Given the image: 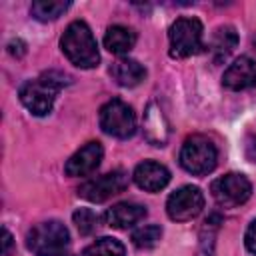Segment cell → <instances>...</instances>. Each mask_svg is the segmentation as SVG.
I'll use <instances>...</instances> for the list:
<instances>
[{"mask_svg": "<svg viewBox=\"0 0 256 256\" xmlns=\"http://www.w3.org/2000/svg\"><path fill=\"white\" fill-rule=\"evenodd\" d=\"M60 48L66 54V58L78 68H94L100 62L92 30L82 20H74L72 24H68L60 38Z\"/></svg>", "mask_w": 256, "mask_h": 256, "instance_id": "2", "label": "cell"}, {"mask_svg": "<svg viewBox=\"0 0 256 256\" xmlns=\"http://www.w3.org/2000/svg\"><path fill=\"white\" fill-rule=\"evenodd\" d=\"M68 84V76L60 74V72H44L34 80H26L18 94H20V102L34 114V116H46L52 106L54 100L58 96V92L62 90V86Z\"/></svg>", "mask_w": 256, "mask_h": 256, "instance_id": "1", "label": "cell"}, {"mask_svg": "<svg viewBox=\"0 0 256 256\" xmlns=\"http://www.w3.org/2000/svg\"><path fill=\"white\" fill-rule=\"evenodd\" d=\"M2 244H4V250H2V254L4 256H8L10 254V246H12V236H10V232L6 230V228H2Z\"/></svg>", "mask_w": 256, "mask_h": 256, "instance_id": "23", "label": "cell"}, {"mask_svg": "<svg viewBox=\"0 0 256 256\" xmlns=\"http://www.w3.org/2000/svg\"><path fill=\"white\" fill-rule=\"evenodd\" d=\"M132 178H134L138 188H142L146 192H158V190H162L170 182V172L160 162L144 160V162H140L134 168Z\"/></svg>", "mask_w": 256, "mask_h": 256, "instance_id": "11", "label": "cell"}, {"mask_svg": "<svg viewBox=\"0 0 256 256\" xmlns=\"http://www.w3.org/2000/svg\"><path fill=\"white\" fill-rule=\"evenodd\" d=\"M222 84L228 90H246L256 86V64L248 56L236 58L224 72Z\"/></svg>", "mask_w": 256, "mask_h": 256, "instance_id": "12", "label": "cell"}, {"mask_svg": "<svg viewBox=\"0 0 256 256\" xmlns=\"http://www.w3.org/2000/svg\"><path fill=\"white\" fill-rule=\"evenodd\" d=\"M170 56L172 58H188L202 48V22L192 16L178 18L170 30Z\"/></svg>", "mask_w": 256, "mask_h": 256, "instance_id": "5", "label": "cell"}, {"mask_svg": "<svg viewBox=\"0 0 256 256\" xmlns=\"http://www.w3.org/2000/svg\"><path fill=\"white\" fill-rule=\"evenodd\" d=\"M72 218H74V224H76L78 232L84 234V236L86 234H92L96 230V226H98V216L90 208H78Z\"/></svg>", "mask_w": 256, "mask_h": 256, "instance_id": "21", "label": "cell"}, {"mask_svg": "<svg viewBox=\"0 0 256 256\" xmlns=\"http://www.w3.org/2000/svg\"><path fill=\"white\" fill-rule=\"evenodd\" d=\"M70 8V2H60V0H36L30 6V12L36 20L40 22H48V20H56L60 14H64Z\"/></svg>", "mask_w": 256, "mask_h": 256, "instance_id": "18", "label": "cell"}, {"mask_svg": "<svg viewBox=\"0 0 256 256\" xmlns=\"http://www.w3.org/2000/svg\"><path fill=\"white\" fill-rule=\"evenodd\" d=\"M144 130H146V138L154 146H164V142L168 138V128H166V120H164L162 112L156 108V104L148 106L146 120H144Z\"/></svg>", "mask_w": 256, "mask_h": 256, "instance_id": "17", "label": "cell"}, {"mask_svg": "<svg viewBox=\"0 0 256 256\" xmlns=\"http://www.w3.org/2000/svg\"><path fill=\"white\" fill-rule=\"evenodd\" d=\"M218 162V150L210 138L202 134L188 136L180 148V164L186 172L202 176L214 170Z\"/></svg>", "mask_w": 256, "mask_h": 256, "instance_id": "4", "label": "cell"}, {"mask_svg": "<svg viewBox=\"0 0 256 256\" xmlns=\"http://www.w3.org/2000/svg\"><path fill=\"white\" fill-rule=\"evenodd\" d=\"M252 44H254V48H256V38H254V40H252Z\"/></svg>", "mask_w": 256, "mask_h": 256, "instance_id": "25", "label": "cell"}, {"mask_svg": "<svg viewBox=\"0 0 256 256\" xmlns=\"http://www.w3.org/2000/svg\"><path fill=\"white\" fill-rule=\"evenodd\" d=\"M248 154H250V158L256 162V140H254L252 144H248Z\"/></svg>", "mask_w": 256, "mask_h": 256, "instance_id": "24", "label": "cell"}, {"mask_svg": "<svg viewBox=\"0 0 256 256\" xmlns=\"http://www.w3.org/2000/svg\"><path fill=\"white\" fill-rule=\"evenodd\" d=\"M102 154H104V150H102L100 142H88L76 154L70 156L64 170L68 176H88L90 172H94L100 166Z\"/></svg>", "mask_w": 256, "mask_h": 256, "instance_id": "10", "label": "cell"}, {"mask_svg": "<svg viewBox=\"0 0 256 256\" xmlns=\"http://www.w3.org/2000/svg\"><path fill=\"white\" fill-rule=\"evenodd\" d=\"M128 186V174L124 170H112L102 176L86 180L78 188V196L88 202H104L116 194H120Z\"/></svg>", "mask_w": 256, "mask_h": 256, "instance_id": "8", "label": "cell"}, {"mask_svg": "<svg viewBox=\"0 0 256 256\" xmlns=\"http://www.w3.org/2000/svg\"><path fill=\"white\" fill-rule=\"evenodd\" d=\"M100 128L114 138H130L136 132V116L126 102L114 98L100 108Z\"/></svg>", "mask_w": 256, "mask_h": 256, "instance_id": "7", "label": "cell"}, {"mask_svg": "<svg viewBox=\"0 0 256 256\" xmlns=\"http://www.w3.org/2000/svg\"><path fill=\"white\" fill-rule=\"evenodd\" d=\"M110 76L116 80V84H120L124 88H132L144 80L146 70L142 64H138L132 58H120L110 66Z\"/></svg>", "mask_w": 256, "mask_h": 256, "instance_id": "14", "label": "cell"}, {"mask_svg": "<svg viewBox=\"0 0 256 256\" xmlns=\"http://www.w3.org/2000/svg\"><path fill=\"white\" fill-rule=\"evenodd\" d=\"M68 244V228L58 220L40 222L26 236V246L34 256H60L64 254Z\"/></svg>", "mask_w": 256, "mask_h": 256, "instance_id": "3", "label": "cell"}, {"mask_svg": "<svg viewBox=\"0 0 256 256\" xmlns=\"http://www.w3.org/2000/svg\"><path fill=\"white\" fill-rule=\"evenodd\" d=\"M238 44V34L234 26H220L214 30L212 40H210V54L214 58V62H222L226 60L232 50Z\"/></svg>", "mask_w": 256, "mask_h": 256, "instance_id": "15", "label": "cell"}, {"mask_svg": "<svg viewBox=\"0 0 256 256\" xmlns=\"http://www.w3.org/2000/svg\"><path fill=\"white\" fill-rule=\"evenodd\" d=\"M124 244L116 238H110V236H102L98 238L96 242H92L84 252L82 256H124Z\"/></svg>", "mask_w": 256, "mask_h": 256, "instance_id": "19", "label": "cell"}, {"mask_svg": "<svg viewBox=\"0 0 256 256\" xmlns=\"http://www.w3.org/2000/svg\"><path fill=\"white\" fill-rule=\"evenodd\" d=\"M144 216H146V208L142 204H136V202H118V204H114L112 208L106 210L104 222L110 228L124 230V228H130V226L138 224Z\"/></svg>", "mask_w": 256, "mask_h": 256, "instance_id": "13", "label": "cell"}, {"mask_svg": "<svg viewBox=\"0 0 256 256\" xmlns=\"http://www.w3.org/2000/svg\"><path fill=\"white\" fill-rule=\"evenodd\" d=\"M212 198L224 208H236L244 204L252 194V184L244 174L228 172L210 184Z\"/></svg>", "mask_w": 256, "mask_h": 256, "instance_id": "6", "label": "cell"}, {"mask_svg": "<svg viewBox=\"0 0 256 256\" xmlns=\"http://www.w3.org/2000/svg\"><path fill=\"white\" fill-rule=\"evenodd\" d=\"M204 208V194L198 186H182L168 196L166 212L176 222L196 218Z\"/></svg>", "mask_w": 256, "mask_h": 256, "instance_id": "9", "label": "cell"}, {"mask_svg": "<svg viewBox=\"0 0 256 256\" xmlns=\"http://www.w3.org/2000/svg\"><path fill=\"white\" fill-rule=\"evenodd\" d=\"M134 44H136V34L126 26L120 24L110 26L104 34V46L112 54H126L134 48Z\"/></svg>", "mask_w": 256, "mask_h": 256, "instance_id": "16", "label": "cell"}, {"mask_svg": "<svg viewBox=\"0 0 256 256\" xmlns=\"http://www.w3.org/2000/svg\"><path fill=\"white\" fill-rule=\"evenodd\" d=\"M162 238V228L156 226V224H148V226H142L138 230H134L132 234V242L136 248H154L158 244V240Z\"/></svg>", "mask_w": 256, "mask_h": 256, "instance_id": "20", "label": "cell"}, {"mask_svg": "<svg viewBox=\"0 0 256 256\" xmlns=\"http://www.w3.org/2000/svg\"><path fill=\"white\" fill-rule=\"evenodd\" d=\"M244 244L248 248L250 254L256 256V220H252L246 228V234H244Z\"/></svg>", "mask_w": 256, "mask_h": 256, "instance_id": "22", "label": "cell"}]
</instances>
